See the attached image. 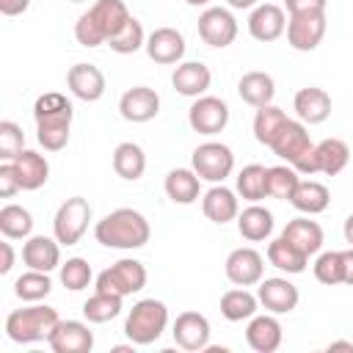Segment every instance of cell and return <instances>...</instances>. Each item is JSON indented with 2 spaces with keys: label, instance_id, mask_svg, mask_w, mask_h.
<instances>
[{
  "label": "cell",
  "instance_id": "obj_1",
  "mask_svg": "<svg viewBox=\"0 0 353 353\" xmlns=\"http://www.w3.org/2000/svg\"><path fill=\"white\" fill-rule=\"evenodd\" d=\"M72 116H74L72 102L58 91H47L33 102L36 138L47 152H61L69 143Z\"/></svg>",
  "mask_w": 353,
  "mask_h": 353
},
{
  "label": "cell",
  "instance_id": "obj_2",
  "mask_svg": "<svg viewBox=\"0 0 353 353\" xmlns=\"http://www.w3.org/2000/svg\"><path fill=\"white\" fill-rule=\"evenodd\" d=\"M130 8L124 0H97L85 14L77 17L74 22V39L83 47H99L108 44L127 22H130Z\"/></svg>",
  "mask_w": 353,
  "mask_h": 353
},
{
  "label": "cell",
  "instance_id": "obj_3",
  "mask_svg": "<svg viewBox=\"0 0 353 353\" xmlns=\"http://www.w3.org/2000/svg\"><path fill=\"white\" fill-rule=\"evenodd\" d=\"M94 237H97V243H102L105 248H124V251H132V248H143V245L149 243L152 229H149V221H146L138 210L119 207V210L108 212L102 221H97Z\"/></svg>",
  "mask_w": 353,
  "mask_h": 353
},
{
  "label": "cell",
  "instance_id": "obj_4",
  "mask_svg": "<svg viewBox=\"0 0 353 353\" xmlns=\"http://www.w3.org/2000/svg\"><path fill=\"white\" fill-rule=\"evenodd\" d=\"M58 312L52 306H44V303H33V306H25V309H14L8 317H6V334L11 342L17 345H33V342H47L52 328L58 325Z\"/></svg>",
  "mask_w": 353,
  "mask_h": 353
},
{
  "label": "cell",
  "instance_id": "obj_5",
  "mask_svg": "<svg viewBox=\"0 0 353 353\" xmlns=\"http://www.w3.org/2000/svg\"><path fill=\"white\" fill-rule=\"evenodd\" d=\"M165 325H168V306L163 301L143 298L130 309L124 320V334L132 345H152L163 336Z\"/></svg>",
  "mask_w": 353,
  "mask_h": 353
},
{
  "label": "cell",
  "instance_id": "obj_6",
  "mask_svg": "<svg viewBox=\"0 0 353 353\" xmlns=\"http://www.w3.org/2000/svg\"><path fill=\"white\" fill-rule=\"evenodd\" d=\"M88 221H91V204L83 196H72L58 207L52 218V234L61 245H74L85 234Z\"/></svg>",
  "mask_w": 353,
  "mask_h": 353
},
{
  "label": "cell",
  "instance_id": "obj_7",
  "mask_svg": "<svg viewBox=\"0 0 353 353\" xmlns=\"http://www.w3.org/2000/svg\"><path fill=\"white\" fill-rule=\"evenodd\" d=\"M190 163H193V171H196L201 179L218 185V182H223V179L232 174V168H234V154H232V149H229L226 143H221V141H207V143H199V146L193 149Z\"/></svg>",
  "mask_w": 353,
  "mask_h": 353
},
{
  "label": "cell",
  "instance_id": "obj_8",
  "mask_svg": "<svg viewBox=\"0 0 353 353\" xmlns=\"http://www.w3.org/2000/svg\"><path fill=\"white\" fill-rule=\"evenodd\" d=\"M143 287H146V268L138 259H119L97 276V290L116 292L121 298H127Z\"/></svg>",
  "mask_w": 353,
  "mask_h": 353
},
{
  "label": "cell",
  "instance_id": "obj_9",
  "mask_svg": "<svg viewBox=\"0 0 353 353\" xmlns=\"http://www.w3.org/2000/svg\"><path fill=\"white\" fill-rule=\"evenodd\" d=\"M325 36V11H303L290 14L287 19V41L298 52H312Z\"/></svg>",
  "mask_w": 353,
  "mask_h": 353
},
{
  "label": "cell",
  "instance_id": "obj_10",
  "mask_svg": "<svg viewBox=\"0 0 353 353\" xmlns=\"http://www.w3.org/2000/svg\"><path fill=\"white\" fill-rule=\"evenodd\" d=\"M199 36L204 44L210 47H229L234 39H237V19L229 8H221V6H212V8H204L199 14Z\"/></svg>",
  "mask_w": 353,
  "mask_h": 353
},
{
  "label": "cell",
  "instance_id": "obj_11",
  "mask_svg": "<svg viewBox=\"0 0 353 353\" xmlns=\"http://www.w3.org/2000/svg\"><path fill=\"white\" fill-rule=\"evenodd\" d=\"M188 121L199 135H218L229 124V105L218 97H196L188 110Z\"/></svg>",
  "mask_w": 353,
  "mask_h": 353
},
{
  "label": "cell",
  "instance_id": "obj_12",
  "mask_svg": "<svg viewBox=\"0 0 353 353\" xmlns=\"http://www.w3.org/2000/svg\"><path fill=\"white\" fill-rule=\"evenodd\" d=\"M119 113L121 119L132 121V124H143V121H152L157 113H160V97L154 88L149 85H132L121 94L119 99Z\"/></svg>",
  "mask_w": 353,
  "mask_h": 353
},
{
  "label": "cell",
  "instance_id": "obj_13",
  "mask_svg": "<svg viewBox=\"0 0 353 353\" xmlns=\"http://www.w3.org/2000/svg\"><path fill=\"white\" fill-rule=\"evenodd\" d=\"M265 276V259L254 248H234L226 256V279L234 287H251L259 284Z\"/></svg>",
  "mask_w": 353,
  "mask_h": 353
},
{
  "label": "cell",
  "instance_id": "obj_14",
  "mask_svg": "<svg viewBox=\"0 0 353 353\" xmlns=\"http://www.w3.org/2000/svg\"><path fill=\"white\" fill-rule=\"evenodd\" d=\"M171 334L182 350L199 353L210 345V320L199 312H182V314H176Z\"/></svg>",
  "mask_w": 353,
  "mask_h": 353
},
{
  "label": "cell",
  "instance_id": "obj_15",
  "mask_svg": "<svg viewBox=\"0 0 353 353\" xmlns=\"http://www.w3.org/2000/svg\"><path fill=\"white\" fill-rule=\"evenodd\" d=\"M47 345L55 353H88L94 347V334L80 320H58Z\"/></svg>",
  "mask_w": 353,
  "mask_h": 353
},
{
  "label": "cell",
  "instance_id": "obj_16",
  "mask_svg": "<svg viewBox=\"0 0 353 353\" xmlns=\"http://www.w3.org/2000/svg\"><path fill=\"white\" fill-rule=\"evenodd\" d=\"M256 298L259 303L270 312V314H290L295 306H298V287L281 276H273V279H262L259 281V290H256Z\"/></svg>",
  "mask_w": 353,
  "mask_h": 353
},
{
  "label": "cell",
  "instance_id": "obj_17",
  "mask_svg": "<svg viewBox=\"0 0 353 353\" xmlns=\"http://www.w3.org/2000/svg\"><path fill=\"white\" fill-rule=\"evenodd\" d=\"M146 55L154 63H179L185 55V36L176 28H157L146 36Z\"/></svg>",
  "mask_w": 353,
  "mask_h": 353
},
{
  "label": "cell",
  "instance_id": "obj_18",
  "mask_svg": "<svg viewBox=\"0 0 353 353\" xmlns=\"http://www.w3.org/2000/svg\"><path fill=\"white\" fill-rule=\"evenodd\" d=\"M66 85H69V91L77 99L97 102V99H102L108 83H105V74H102L99 66H94V63H74L69 69V74H66Z\"/></svg>",
  "mask_w": 353,
  "mask_h": 353
},
{
  "label": "cell",
  "instance_id": "obj_19",
  "mask_svg": "<svg viewBox=\"0 0 353 353\" xmlns=\"http://www.w3.org/2000/svg\"><path fill=\"white\" fill-rule=\"evenodd\" d=\"M284 30H287V17H284V8L281 6L262 3L248 17V33L256 41H276Z\"/></svg>",
  "mask_w": 353,
  "mask_h": 353
},
{
  "label": "cell",
  "instance_id": "obj_20",
  "mask_svg": "<svg viewBox=\"0 0 353 353\" xmlns=\"http://www.w3.org/2000/svg\"><path fill=\"white\" fill-rule=\"evenodd\" d=\"M22 262L30 270H55L61 265V243L44 234H30L22 245Z\"/></svg>",
  "mask_w": 353,
  "mask_h": 353
},
{
  "label": "cell",
  "instance_id": "obj_21",
  "mask_svg": "<svg viewBox=\"0 0 353 353\" xmlns=\"http://www.w3.org/2000/svg\"><path fill=\"white\" fill-rule=\"evenodd\" d=\"M312 146H314V143H312V138H309L303 121H292V119H287V124L281 127V132H279V135L273 138V143H270L273 154H279V157L287 160L290 165H292L303 152H309Z\"/></svg>",
  "mask_w": 353,
  "mask_h": 353
},
{
  "label": "cell",
  "instance_id": "obj_22",
  "mask_svg": "<svg viewBox=\"0 0 353 353\" xmlns=\"http://www.w3.org/2000/svg\"><path fill=\"white\" fill-rule=\"evenodd\" d=\"M281 323L273 314H254L245 328V342L256 353H273L281 345Z\"/></svg>",
  "mask_w": 353,
  "mask_h": 353
},
{
  "label": "cell",
  "instance_id": "obj_23",
  "mask_svg": "<svg viewBox=\"0 0 353 353\" xmlns=\"http://www.w3.org/2000/svg\"><path fill=\"white\" fill-rule=\"evenodd\" d=\"M292 108L303 124H323L331 116V97L317 85H306L295 94Z\"/></svg>",
  "mask_w": 353,
  "mask_h": 353
},
{
  "label": "cell",
  "instance_id": "obj_24",
  "mask_svg": "<svg viewBox=\"0 0 353 353\" xmlns=\"http://www.w3.org/2000/svg\"><path fill=\"white\" fill-rule=\"evenodd\" d=\"M201 210H204V215H207L212 223H221V226H223V223H229V221H234V218L240 215L237 193L229 190L223 182H218V185H212V188L204 193Z\"/></svg>",
  "mask_w": 353,
  "mask_h": 353
},
{
  "label": "cell",
  "instance_id": "obj_25",
  "mask_svg": "<svg viewBox=\"0 0 353 353\" xmlns=\"http://www.w3.org/2000/svg\"><path fill=\"white\" fill-rule=\"evenodd\" d=\"M210 83H212V74H210V69L201 61H185L171 74V85L176 88V94L193 97V99L196 97H204V91L210 88Z\"/></svg>",
  "mask_w": 353,
  "mask_h": 353
},
{
  "label": "cell",
  "instance_id": "obj_26",
  "mask_svg": "<svg viewBox=\"0 0 353 353\" xmlns=\"http://www.w3.org/2000/svg\"><path fill=\"white\" fill-rule=\"evenodd\" d=\"M281 237L292 248H298L301 254H306V256H312V254H317L323 248V229H320L317 221H309V218H292L281 229Z\"/></svg>",
  "mask_w": 353,
  "mask_h": 353
},
{
  "label": "cell",
  "instance_id": "obj_27",
  "mask_svg": "<svg viewBox=\"0 0 353 353\" xmlns=\"http://www.w3.org/2000/svg\"><path fill=\"white\" fill-rule=\"evenodd\" d=\"M11 163L17 168V176H19L22 190H39L50 179V163H47V157L39 154V152H33V149H22Z\"/></svg>",
  "mask_w": 353,
  "mask_h": 353
},
{
  "label": "cell",
  "instance_id": "obj_28",
  "mask_svg": "<svg viewBox=\"0 0 353 353\" xmlns=\"http://www.w3.org/2000/svg\"><path fill=\"white\" fill-rule=\"evenodd\" d=\"M237 94L251 108H265L276 97V83L268 72H245L237 83Z\"/></svg>",
  "mask_w": 353,
  "mask_h": 353
},
{
  "label": "cell",
  "instance_id": "obj_29",
  "mask_svg": "<svg viewBox=\"0 0 353 353\" xmlns=\"http://www.w3.org/2000/svg\"><path fill=\"white\" fill-rule=\"evenodd\" d=\"M237 232L251 240V243H259V240H268L273 234V212L256 201H251V207H245L240 215H237Z\"/></svg>",
  "mask_w": 353,
  "mask_h": 353
},
{
  "label": "cell",
  "instance_id": "obj_30",
  "mask_svg": "<svg viewBox=\"0 0 353 353\" xmlns=\"http://www.w3.org/2000/svg\"><path fill=\"white\" fill-rule=\"evenodd\" d=\"M165 193L174 204H193L201 193V176L190 168H171L165 174Z\"/></svg>",
  "mask_w": 353,
  "mask_h": 353
},
{
  "label": "cell",
  "instance_id": "obj_31",
  "mask_svg": "<svg viewBox=\"0 0 353 353\" xmlns=\"http://www.w3.org/2000/svg\"><path fill=\"white\" fill-rule=\"evenodd\" d=\"M290 204H292L298 212H303V215H317V212L328 210L331 193H328V188H325L323 182L301 179L298 188H295V193H292V199H290Z\"/></svg>",
  "mask_w": 353,
  "mask_h": 353
},
{
  "label": "cell",
  "instance_id": "obj_32",
  "mask_svg": "<svg viewBox=\"0 0 353 353\" xmlns=\"http://www.w3.org/2000/svg\"><path fill=\"white\" fill-rule=\"evenodd\" d=\"M113 171L121 179H127V182L141 179L143 171H146V154H143V149L138 143H132V141L119 143L113 149Z\"/></svg>",
  "mask_w": 353,
  "mask_h": 353
},
{
  "label": "cell",
  "instance_id": "obj_33",
  "mask_svg": "<svg viewBox=\"0 0 353 353\" xmlns=\"http://www.w3.org/2000/svg\"><path fill=\"white\" fill-rule=\"evenodd\" d=\"M256 306H259V298L254 292H248L245 287H237V290H229L221 295V314L229 323L251 320L256 314Z\"/></svg>",
  "mask_w": 353,
  "mask_h": 353
},
{
  "label": "cell",
  "instance_id": "obj_34",
  "mask_svg": "<svg viewBox=\"0 0 353 353\" xmlns=\"http://www.w3.org/2000/svg\"><path fill=\"white\" fill-rule=\"evenodd\" d=\"M314 149H317L320 174H328V176H336L350 160V146L342 138H323L320 143H314Z\"/></svg>",
  "mask_w": 353,
  "mask_h": 353
},
{
  "label": "cell",
  "instance_id": "obj_35",
  "mask_svg": "<svg viewBox=\"0 0 353 353\" xmlns=\"http://www.w3.org/2000/svg\"><path fill=\"white\" fill-rule=\"evenodd\" d=\"M0 232L6 240H28L33 232V215L19 204H6L0 210Z\"/></svg>",
  "mask_w": 353,
  "mask_h": 353
},
{
  "label": "cell",
  "instance_id": "obj_36",
  "mask_svg": "<svg viewBox=\"0 0 353 353\" xmlns=\"http://www.w3.org/2000/svg\"><path fill=\"white\" fill-rule=\"evenodd\" d=\"M268 262H270L273 268L284 270V273H303V270H306L309 256H306V254H301L298 248H292V245L279 234V237L268 245Z\"/></svg>",
  "mask_w": 353,
  "mask_h": 353
},
{
  "label": "cell",
  "instance_id": "obj_37",
  "mask_svg": "<svg viewBox=\"0 0 353 353\" xmlns=\"http://www.w3.org/2000/svg\"><path fill=\"white\" fill-rule=\"evenodd\" d=\"M284 124H287V113L281 108H276L273 102L265 105V108H256V116H254V138L262 146H270L273 138L281 132Z\"/></svg>",
  "mask_w": 353,
  "mask_h": 353
},
{
  "label": "cell",
  "instance_id": "obj_38",
  "mask_svg": "<svg viewBox=\"0 0 353 353\" xmlns=\"http://www.w3.org/2000/svg\"><path fill=\"white\" fill-rule=\"evenodd\" d=\"M121 295H116V292H102V290H97L85 303H83V314H85V320L88 323H108V320H113V317H119L121 314Z\"/></svg>",
  "mask_w": 353,
  "mask_h": 353
},
{
  "label": "cell",
  "instance_id": "obj_39",
  "mask_svg": "<svg viewBox=\"0 0 353 353\" xmlns=\"http://www.w3.org/2000/svg\"><path fill=\"white\" fill-rule=\"evenodd\" d=\"M52 290V281H50V273L44 270H30L22 273L17 281H14V295L19 301H28V303H39L41 298H47Z\"/></svg>",
  "mask_w": 353,
  "mask_h": 353
},
{
  "label": "cell",
  "instance_id": "obj_40",
  "mask_svg": "<svg viewBox=\"0 0 353 353\" xmlns=\"http://www.w3.org/2000/svg\"><path fill=\"white\" fill-rule=\"evenodd\" d=\"M237 193L245 201H262L268 196V168L259 165V163L245 165L237 174Z\"/></svg>",
  "mask_w": 353,
  "mask_h": 353
},
{
  "label": "cell",
  "instance_id": "obj_41",
  "mask_svg": "<svg viewBox=\"0 0 353 353\" xmlns=\"http://www.w3.org/2000/svg\"><path fill=\"white\" fill-rule=\"evenodd\" d=\"M301 176L298 171L287 163V165H270L268 168V196L270 199H281V201H290L295 188H298Z\"/></svg>",
  "mask_w": 353,
  "mask_h": 353
},
{
  "label": "cell",
  "instance_id": "obj_42",
  "mask_svg": "<svg viewBox=\"0 0 353 353\" xmlns=\"http://www.w3.org/2000/svg\"><path fill=\"white\" fill-rule=\"evenodd\" d=\"M108 47H110L113 52H119V55H132V52H138L141 47H146L143 25H141L135 17H130V22L108 41Z\"/></svg>",
  "mask_w": 353,
  "mask_h": 353
},
{
  "label": "cell",
  "instance_id": "obj_43",
  "mask_svg": "<svg viewBox=\"0 0 353 353\" xmlns=\"http://www.w3.org/2000/svg\"><path fill=\"white\" fill-rule=\"evenodd\" d=\"M91 265L83 259V256H72V259H66L63 265H61V284L66 287V290H72V292H80V290H85L88 284H91Z\"/></svg>",
  "mask_w": 353,
  "mask_h": 353
},
{
  "label": "cell",
  "instance_id": "obj_44",
  "mask_svg": "<svg viewBox=\"0 0 353 353\" xmlns=\"http://www.w3.org/2000/svg\"><path fill=\"white\" fill-rule=\"evenodd\" d=\"M314 279L325 287L342 284V251H323L314 262Z\"/></svg>",
  "mask_w": 353,
  "mask_h": 353
},
{
  "label": "cell",
  "instance_id": "obj_45",
  "mask_svg": "<svg viewBox=\"0 0 353 353\" xmlns=\"http://www.w3.org/2000/svg\"><path fill=\"white\" fill-rule=\"evenodd\" d=\"M25 149V132L14 121H0V160H14Z\"/></svg>",
  "mask_w": 353,
  "mask_h": 353
},
{
  "label": "cell",
  "instance_id": "obj_46",
  "mask_svg": "<svg viewBox=\"0 0 353 353\" xmlns=\"http://www.w3.org/2000/svg\"><path fill=\"white\" fill-rule=\"evenodd\" d=\"M19 190H22V185H19L17 168H14L11 160H6V163L0 165V196H3V199H11V196H17Z\"/></svg>",
  "mask_w": 353,
  "mask_h": 353
},
{
  "label": "cell",
  "instance_id": "obj_47",
  "mask_svg": "<svg viewBox=\"0 0 353 353\" xmlns=\"http://www.w3.org/2000/svg\"><path fill=\"white\" fill-rule=\"evenodd\" d=\"M328 0H284L290 14H303V11H325Z\"/></svg>",
  "mask_w": 353,
  "mask_h": 353
},
{
  "label": "cell",
  "instance_id": "obj_48",
  "mask_svg": "<svg viewBox=\"0 0 353 353\" xmlns=\"http://www.w3.org/2000/svg\"><path fill=\"white\" fill-rule=\"evenodd\" d=\"M28 6H30V0H0V14H6V17H19V14L28 11Z\"/></svg>",
  "mask_w": 353,
  "mask_h": 353
},
{
  "label": "cell",
  "instance_id": "obj_49",
  "mask_svg": "<svg viewBox=\"0 0 353 353\" xmlns=\"http://www.w3.org/2000/svg\"><path fill=\"white\" fill-rule=\"evenodd\" d=\"M342 284L353 287V248L342 251Z\"/></svg>",
  "mask_w": 353,
  "mask_h": 353
},
{
  "label": "cell",
  "instance_id": "obj_50",
  "mask_svg": "<svg viewBox=\"0 0 353 353\" xmlns=\"http://www.w3.org/2000/svg\"><path fill=\"white\" fill-rule=\"evenodd\" d=\"M0 254H3L0 273H11V268H14V248H11V243H8V240H6V243H0Z\"/></svg>",
  "mask_w": 353,
  "mask_h": 353
},
{
  "label": "cell",
  "instance_id": "obj_51",
  "mask_svg": "<svg viewBox=\"0 0 353 353\" xmlns=\"http://www.w3.org/2000/svg\"><path fill=\"white\" fill-rule=\"evenodd\" d=\"M342 232H345V240L350 243V248H353V212L345 218V226H342Z\"/></svg>",
  "mask_w": 353,
  "mask_h": 353
},
{
  "label": "cell",
  "instance_id": "obj_52",
  "mask_svg": "<svg viewBox=\"0 0 353 353\" xmlns=\"http://www.w3.org/2000/svg\"><path fill=\"white\" fill-rule=\"evenodd\" d=\"M232 8H256L259 0H226Z\"/></svg>",
  "mask_w": 353,
  "mask_h": 353
},
{
  "label": "cell",
  "instance_id": "obj_53",
  "mask_svg": "<svg viewBox=\"0 0 353 353\" xmlns=\"http://www.w3.org/2000/svg\"><path fill=\"white\" fill-rule=\"evenodd\" d=\"M328 350H353V342H331Z\"/></svg>",
  "mask_w": 353,
  "mask_h": 353
},
{
  "label": "cell",
  "instance_id": "obj_54",
  "mask_svg": "<svg viewBox=\"0 0 353 353\" xmlns=\"http://www.w3.org/2000/svg\"><path fill=\"white\" fill-rule=\"evenodd\" d=\"M113 353H132V345H116Z\"/></svg>",
  "mask_w": 353,
  "mask_h": 353
},
{
  "label": "cell",
  "instance_id": "obj_55",
  "mask_svg": "<svg viewBox=\"0 0 353 353\" xmlns=\"http://www.w3.org/2000/svg\"><path fill=\"white\" fill-rule=\"evenodd\" d=\"M185 3H188V6H207L210 0H185Z\"/></svg>",
  "mask_w": 353,
  "mask_h": 353
},
{
  "label": "cell",
  "instance_id": "obj_56",
  "mask_svg": "<svg viewBox=\"0 0 353 353\" xmlns=\"http://www.w3.org/2000/svg\"><path fill=\"white\" fill-rule=\"evenodd\" d=\"M69 3H83V0H69Z\"/></svg>",
  "mask_w": 353,
  "mask_h": 353
}]
</instances>
